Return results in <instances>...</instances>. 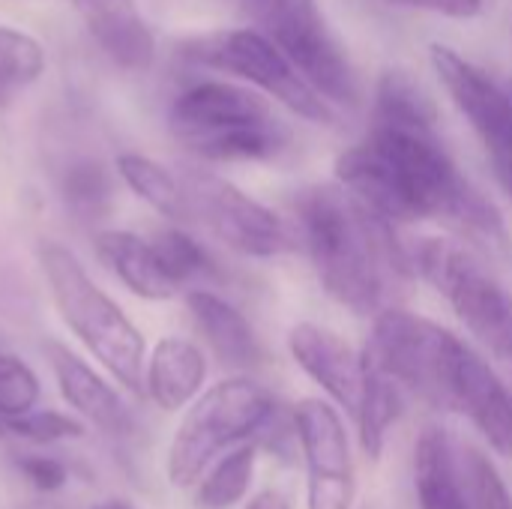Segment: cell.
Segmentation results:
<instances>
[{"label": "cell", "mask_w": 512, "mask_h": 509, "mask_svg": "<svg viewBox=\"0 0 512 509\" xmlns=\"http://www.w3.org/2000/svg\"><path fill=\"white\" fill-rule=\"evenodd\" d=\"M180 183L186 192L189 219L201 222L234 252L273 258L294 246V234L288 231V225L234 183L210 171H186Z\"/></svg>", "instance_id": "30bf717a"}, {"label": "cell", "mask_w": 512, "mask_h": 509, "mask_svg": "<svg viewBox=\"0 0 512 509\" xmlns=\"http://www.w3.org/2000/svg\"><path fill=\"white\" fill-rule=\"evenodd\" d=\"M246 509H291V501L282 495V492H276V489H267V492H261V495H255Z\"/></svg>", "instance_id": "1f68e13d"}, {"label": "cell", "mask_w": 512, "mask_h": 509, "mask_svg": "<svg viewBox=\"0 0 512 509\" xmlns=\"http://www.w3.org/2000/svg\"><path fill=\"white\" fill-rule=\"evenodd\" d=\"M255 456H258V450L252 444H243V447L225 453L216 462V468L201 480V486H198V507L228 509L234 507L237 501H243V495L252 486Z\"/></svg>", "instance_id": "d4e9b609"}, {"label": "cell", "mask_w": 512, "mask_h": 509, "mask_svg": "<svg viewBox=\"0 0 512 509\" xmlns=\"http://www.w3.org/2000/svg\"><path fill=\"white\" fill-rule=\"evenodd\" d=\"M249 6L264 24V33L327 102H360V81L348 51L327 27L315 0H252Z\"/></svg>", "instance_id": "9c48e42d"}, {"label": "cell", "mask_w": 512, "mask_h": 509, "mask_svg": "<svg viewBox=\"0 0 512 509\" xmlns=\"http://www.w3.org/2000/svg\"><path fill=\"white\" fill-rule=\"evenodd\" d=\"M249 3H252V0H249Z\"/></svg>", "instance_id": "e575fe53"}, {"label": "cell", "mask_w": 512, "mask_h": 509, "mask_svg": "<svg viewBox=\"0 0 512 509\" xmlns=\"http://www.w3.org/2000/svg\"><path fill=\"white\" fill-rule=\"evenodd\" d=\"M450 411L465 414L489 447L501 456H512V396L495 369L465 345L450 393Z\"/></svg>", "instance_id": "5bb4252c"}, {"label": "cell", "mask_w": 512, "mask_h": 509, "mask_svg": "<svg viewBox=\"0 0 512 509\" xmlns=\"http://www.w3.org/2000/svg\"><path fill=\"white\" fill-rule=\"evenodd\" d=\"M432 69L489 156H512V93L447 45H432Z\"/></svg>", "instance_id": "7c38bea8"}, {"label": "cell", "mask_w": 512, "mask_h": 509, "mask_svg": "<svg viewBox=\"0 0 512 509\" xmlns=\"http://www.w3.org/2000/svg\"><path fill=\"white\" fill-rule=\"evenodd\" d=\"M171 132L207 162H264L288 147V129L270 102L231 81H198L171 105Z\"/></svg>", "instance_id": "3957f363"}, {"label": "cell", "mask_w": 512, "mask_h": 509, "mask_svg": "<svg viewBox=\"0 0 512 509\" xmlns=\"http://www.w3.org/2000/svg\"><path fill=\"white\" fill-rule=\"evenodd\" d=\"M39 402L36 372L12 354H0V420H15Z\"/></svg>", "instance_id": "4316f807"}, {"label": "cell", "mask_w": 512, "mask_h": 509, "mask_svg": "<svg viewBox=\"0 0 512 509\" xmlns=\"http://www.w3.org/2000/svg\"><path fill=\"white\" fill-rule=\"evenodd\" d=\"M291 420L306 462V509L354 507V459L339 411L321 399H303Z\"/></svg>", "instance_id": "8fae6325"}, {"label": "cell", "mask_w": 512, "mask_h": 509, "mask_svg": "<svg viewBox=\"0 0 512 509\" xmlns=\"http://www.w3.org/2000/svg\"><path fill=\"white\" fill-rule=\"evenodd\" d=\"M399 414H402V387L369 360V384H366L363 402L354 414L360 444L369 459H381L387 432L396 426Z\"/></svg>", "instance_id": "7402d4cb"}, {"label": "cell", "mask_w": 512, "mask_h": 509, "mask_svg": "<svg viewBox=\"0 0 512 509\" xmlns=\"http://www.w3.org/2000/svg\"><path fill=\"white\" fill-rule=\"evenodd\" d=\"M183 57L207 69H219L264 90L294 114L312 123H333V105L297 72L285 51L261 30H216L183 45Z\"/></svg>", "instance_id": "ba28073f"}, {"label": "cell", "mask_w": 512, "mask_h": 509, "mask_svg": "<svg viewBox=\"0 0 512 509\" xmlns=\"http://www.w3.org/2000/svg\"><path fill=\"white\" fill-rule=\"evenodd\" d=\"M204 378L207 360L186 339H162L144 366V390L162 411L189 405L204 387Z\"/></svg>", "instance_id": "ac0fdd59"}, {"label": "cell", "mask_w": 512, "mask_h": 509, "mask_svg": "<svg viewBox=\"0 0 512 509\" xmlns=\"http://www.w3.org/2000/svg\"><path fill=\"white\" fill-rule=\"evenodd\" d=\"M462 474H465V489L471 492L474 509H512V492L507 489L504 477L480 450H465Z\"/></svg>", "instance_id": "83f0119b"}, {"label": "cell", "mask_w": 512, "mask_h": 509, "mask_svg": "<svg viewBox=\"0 0 512 509\" xmlns=\"http://www.w3.org/2000/svg\"><path fill=\"white\" fill-rule=\"evenodd\" d=\"M198 333L207 339L216 360L228 369H255L261 363V345L252 324L222 297L210 291H192L186 297Z\"/></svg>", "instance_id": "e0dca14e"}, {"label": "cell", "mask_w": 512, "mask_h": 509, "mask_svg": "<svg viewBox=\"0 0 512 509\" xmlns=\"http://www.w3.org/2000/svg\"><path fill=\"white\" fill-rule=\"evenodd\" d=\"M9 432H15L24 441L33 444H57V441H69V438H81L84 426L66 414L57 411H27L15 420H3Z\"/></svg>", "instance_id": "f1b7e54d"}, {"label": "cell", "mask_w": 512, "mask_h": 509, "mask_svg": "<svg viewBox=\"0 0 512 509\" xmlns=\"http://www.w3.org/2000/svg\"><path fill=\"white\" fill-rule=\"evenodd\" d=\"M303 240L324 291L354 315H381L405 282L408 258L390 219L339 186H309L294 198Z\"/></svg>", "instance_id": "7a4b0ae2"}, {"label": "cell", "mask_w": 512, "mask_h": 509, "mask_svg": "<svg viewBox=\"0 0 512 509\" xmlns=\"http://www.w3.org/2000/svg\"><path fill=\"white\" fill-rule=\"evenodd\" d=\"M153 249H156V258L162 264V270L168 273V279L180 288L183 282L201 276L210 270V258L207 252L183 231L177 228H168L162 234H156L153 240Z\"/></svg>", "instance_id": "484cf974"}, {"label": "cell", "mask_w": 512, "mask_h": 509, "mask_svg": "<svg viewBox=\"0 0 512 509\" xmlns=\"http://www.w3.org/2000/svg\"><path fill=\"white\" fill-rule=\"evenodd\" d=\"M489 159H492V171H495L498 183L512 198V156H489Z\"/></svg>", "instance_id": "d6a6232c"}, {"label": "cell", "mask_w": 512, "mask_h": 509, "mask_svg": "<svg viewBox=\"0 0 512 509\" xmlns=\"http://www.w3.org/2000/svg\"><path fill=\"white\" fill-rule=\"evenodd\" d=\"M45 69L42 45L15 27L0 24V105L12 102Z\"/></svg>", "instance_id": "cb8c5ba5"}, {"label": "cell", "mask_w": 512, "mask_h": 509, "mask_svg": "<svg viewBox=\"0 0 512 509\" xmlns=\"http://www.w3.org/2000/svg\"><path fill=\"white\" fill-rule=\"evenodd\" d=\"M18 468H21V474L30 480V486L36 489V492H57V489H63L66 486V468L60 465V462H54V459H48V456H21L18 459Z\"/></svg>", "instance_id": "f546056e"}, {"label": "cell", "mask_w": 512, "mask_h": 509, "mask_svg": "<svg viewBox=\"0 0 512 509\" xmlns=\"http://www.w3.org/2000/svg\"><path fill=\"white\" fill-rule=\"evenodd\" d=\"M420 276L453 306L462 324L512 372V297L462 246L423 240L414 249Z\"/></svg>", "instance_id": "52a82bcc"}, {"label": "cell", "mask_w": 512, "mask_h": 509, "mask_svg": "<svg viewBox=\"0 0 512 509\" xmlns=\"http://www.w3.org/2000/svg\"><path fill=\"white\" fill-rule=\"evenodd\" d=\"M93 509H132L129 504H123V501H105V504H99V507Z\"/></svg>", "instance_id": "836d02e7"}, {"label": "cell", "mask_w": 512, "mask_h": 509, "mask_svg": "<svg viewBox=\"0 0 512 509\" xmlns=\"http://www.w3.org/2000/svg\"><path fill=\"white\" fill-rule=\"evenodd\" d=\"M414 486L420 509H471L465 486L459 480V465L444 429L429 426L417 438L414 450Z\"/></svg>", "instance_id": "ffe728a7"}, {"label": "cell", "mask_w": 512, "mask_h": 509, "mask_svg": "<svg viewBox=\"0 0 512 509\" xmlns=\"http://www.w3.org/2000/svg\"><path fill=\"white\" fill-rule=\"evenodd\" d=\"M288 348L297 366L354 417L369 384L366 351H354L339 333L318 324H297L288 333Z\"/></svg>", "instance_id": "4fadbf2b"}, {"label": "cell", "mask_w": 512, "mask_h": 509, "mask_svg": "<svg viewBox=\"0 0 512 509\" xmlns=\"http://www.w3.org/2000/svg\"><path fill=\"white\" fill-rule=\"evenodd\" d=\"M465 342L447 327L402 309H384L375 318L366 357L402 390L450 411L453 375Z\"/></svg>", "instance_id": "8992f818"}, {"label": "cell", "mask_w": 512, "mask_h": 509, "mask_svg": "<svg viewBox=\"0 0 512 509\" xmlns=\"http://www.w3.org/2000/svg\"><path fill=\"white\" fill-rule=\"evenodd\" d=\"M273 417L276 402L261 384L249 378L219 381L201 399H195L177 426L168 450V480L180 489H189L201 480L216 456L261 435Z\"/></svg>", "instance_id": "5b68a950"}, {"label": "cell", "mask_w": 512, "mask_h": 509, "mask_svg": "<svg viewBox=\"0 0 512 509\" xmlns=\"http://www.w3.org/2000/svg\"><path fill=\"white\" fill-rule=\"evenodd\" d=\"M84 18L90 36L105 51V57L126 69L144 72L156 57V39L135 9V0H69Z\"/></svg>", "instance_id": "9a60e30c"}, {"label": "cell", "mask_w": 512, "mask_h": 509, "mask_svg": "<svg viewBox=\"0 0 512 509\" xmlns=\"http://www.w3.org/2000/svg\"><path fill=\"white\" fill-rule=\"evenodd\" d=\"M39 267L66 327L129 393H141L144 336L123 315V309L93 285L78 258L60 243L39 246Z\"/></svg>", "instance_id": "277c9868"}, {"label": "cell", "mask_w": 512, "mask_h": 509, "mask_svg": "<svg viewBox=\"0 0 512 509\" xmlns=\"http://www.w3.org/2000/svg\"><path fill=\"white\" fill-rule=\"evenodd\" d=\"M60 195L78 219L93 222L114 201V174L99 159H75L60 177Z\"/></svg>", "instance_id": "603a6c76"}, {"label": "cell", "mask_w": 512, "mask_h": 509, "mask_svg": "<svg viewBox=\"0 0 512 509\" xmlns=\"http://www.w3.org/2000/svg\"><path fill=\"white\" fill-rule=\"evenodd\" d=\"M48 360L57 378V387L63 399L99 432L111 438H123L135 429V420L123 399L111 390L108 381H102L81 357L66 351L63 345H48Z\"/></svg>", "instance_id": "2e32d148"}, {"label": "cell", "mask_w": 512, "mask_h": 509, "mask_svg": "<svg viewBox=\"0 0 512 509\" xmlns=\"http://www.w3.org/2000/svg\"><path fill=\"white\" fill-rule=\"evenodd\" d=\"M96 255L132 294L144 300H168L177 291V285L162 270L153 243L141 240L132 231H99Z\"/></svg>", "instance_id": "d6986e66"}, {"label": "cell", "mask_w": 512, "mask_h": 509, "mask_svg": "<svg viewBox=\"0 0 512 509\" xmlns=\"http://www.w3.org/2000/svg\"><path fill=\"white\" fill-rule=\"evenodd\" d=\"M117 177L141 201H147L156 213H162L165 219H171V222H189V204H186L183 183L168 168H162L159 162H153L150 156L120 153L117 156Z\"/></svg>", "instance_id": "44dd1931"}, {"label": "cell", "mask_w": 512, "mask_h": 509, "mask_svg": "<svg viewBox=\"0 0 512 509\" xmlns=\"http://www.w3.org/2000/svg\"><path fill=\"white\" fill-rule=\"evenodd\" d=\"M339 183L393 222L444 219L462 234L507 246L495 207L459 174L432 129V111L405 72H387L366 141L336 159Z\"/></svg>", "instance_id": "6da1fadb"}, {"label": "cell", "mask_w": 512, "mask_h": 509, "mask_svg": "<svg viewBox=\"0 0 512 509\" xmlns=\"http://www.w3.org/2000/svg\"><path fill=\"white\" fill-rule=\"evenodd\" d=\"M390 3L438 12V15H447V18H471V15H477L483 9V0H390Z\"/></svg>", "instance_id": "4dcf8cb0"}]
</instances>
